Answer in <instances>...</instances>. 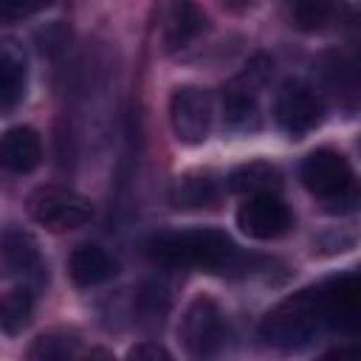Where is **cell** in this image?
<instances>
[{
	"label": "cell",
	"mask_w": 361,
	"mask_h": 361,
	"mask_svg": "<svg viewBox=\"0 0 361 361\" xmlns=\"http://www.w3.org/2000/svg\"><path fill=\"white\" fill-rule=\"evenodd\" d=\"M274 116L279 121V127L299 138L310 130L319 127L322 116H324V104L322 96L302 79H288L279 90H276V102H274Z\"/></svg>",
	"instance_id": "obj_6"
},
{
	"label": "cell",
	"mask_w": 361,
	"mask_h": 361,
	"mask_svg": "<svg viewBox=\"0 0 361 361\" xmlns=\"http://www.w3.org/2000/svg\"><path fill=\"white\" fill-rule=\"evenodd\" d=\"M316 361H361V353L355 347H336V350H327L324 355H319Z\"/></svg>",
	"instance_id": "obj_23"
},
{
	"label": "cell",
	"mask_w": 361,
	"mask_h": 361,
	"mask_svg": "<svg viewBox=\"0 0 361 361\" xmlns=\"http://www.w3.org/2000/svg\"><path fill=\"white\" fill-rule=\"evenodd\" d=\"M73 355H76V338L68 333L39 336L28 350L31 361H73Z\"/></svg>",
	"instance_id": "obj_19"
},
{
	"label": "cell",
	"mask_w": 361,
	"mask_h": 361,
	"mask_svg": "<svg viewBox=\"0 0 361 361\" xmlns=\"http://www.w3.org/2000/svg\"><path fill=\"white\" fill-rule=\"evenodd\" d=\"M85 361H116V358H113V353H110V350L96 347V350H90V353L85 355Z\"/></svg>",
	"instance_id": "obj_24"
},
{
	"label": "cell",
	"mask_w": 361,
	"mask_h": 361,
	"mask_svg": "<svg viewBox=\"0 0 361 361\" xmlns=\"http://www.w3.org/2000/svg\"><path fill=\"white\" fill-rule=\"evenodd\" d=\"M25 93V56L17 42H0V104L11 107Z\"/></svg>",
	"instance_id": "obj_16"
},
{
	"label": "cell",
	"mask_w": 361,
	"mask_h": 361,
	"mask_svg": "<svg viewBox=\"0 0 361 361\" xmlns=\"http://www.w3.org/2000/svg\"><path fill=\"white\" fill-rule=\"evenodd\" d=\"M223 118L231 130H257L259 127V107L251 87H234L223 96Z\"/></svg>",
	"instance_id": "obj_18"
},
{
	"label": "cell",
	"mask_w": 361,
	"mask_h": 361,
	"mask_svg": "<svg viewBox=\"0 0 361 361\" xmlns=\"http://www.w3.org/2000/svg\"><path fill=\"white\" fill-rule=\"evenodd\" d=\"M45 3H0V17L6 20H20V17H28V14H37L42 11Z\"/></svg>",
	"instance_id": "obj_22"
},
{
	"label": "cell",
	"mask_w": 361,
	"mask_h": 361,
	"mask_svg": "<svg viewBox=\"0 0 361 361\" xmlns=\"http://www.w3.org/2000/svg\"><path fill=\"white\" fill-rule=\"evenodd\" d=\"M206 28H209V20H206V14H203L197 6H192V3H175V6L169 8L166 31H164L166 51L186 48V45L195 42Z\"/></svg>",
	"instance_id": "obj_15"
},
{
	"label": "cell",
	"mask_w": 361,
	"mask_h": 361,
	"mask_svg": "<svg viewBox=\"0 0 361 361\" xmlns=\"http://www.w3.org/2000/svg\"><path fill=\"white\" fill-rule=\"evenodd\" d=\"M127 361H172V355L155 341H141V344L130 347Z\"/></svg>",
	"instance_id": "obj_21"
},
{
	"label": "cell",
	"mask_w": 361,
	"mask_h": 361,
	"mask_svg": "<svg viewBox=\"0 0 361 361\" xmlns=\"http://www.w3.org/2000/svg\"><path fill=\"white\" fill-rule=\"evenodd\" d=\"M302 183L307 192L322 197L324 203H344L341 209H353L355 203V180L347 158L338 149L319 147L302 161Z\"/></svg>",
	"instance_id": "obj_3"
},
{
	"label": "cell",
	"mask_w": 361,
	"mask_h": 361,
	"mask_svg": "<svg viewBox=\"0 0 361 361\" xmlns=\"http://www.w3.org/2000/svg\"><path fill=\"white\" fill-rule=\"evenodd\" d=\"M34 313V293L31 288H11L0 293V330L6 336H20Z\"/></svg>",
	"instance_id": "obj_17"
},
{
	"label": "cell",
	"mask_w": 361,
	"mask_h": 361,
	"mask_svg": "<svg viewBox=\"0 0 361 361\" xmlns=\"http://www.w3.org/2000/svg\"><path fill=\"white\" fill-rule=\"evenodd\" d=\"M322 319L336 330L353 333L361 319V282L355 274H344L319 288Z\"/></svg>",
	"instance_id": "obj_8"
},
{
	"label": "cell",
	"mask_w": 361,
	"mask_h": 361,
	"mask_svg": "<svg viewBox=\"0 0 361 361\" xmlns=\"http://www.w3.org/2000/svg\"><path fill=\"white\" fill-rule=\"evenodd\" d=\"M28 214L51 231H71L93 217V203L65 186H39L28 195Z\"/></svg>",
	"instance_id": "obj_4"
},
{
	"label": "cell",
	"mask_w": 361,
	"mask_h": 361,
	"mask_svg": "<svg viewBox=\"0 0 361 361\" xmlns=\"http://www.w3.org/2000/svg\"><path fill=\"white\" fill-rule=\"evenodd\" d=\"M226 180L234 195L259 197V195H274L282 186V172L271 161H248L234 166Z\"/></svg>",
	"instance_id": "obj_13"
},
{
	"label": "cell",
	"mask_w": 361,
	"mask_h": 361,
	"mask_svg": "<svg viewBox=\"0 0 361 361\" xmlns=\"http://www.w3.org/2000/svg\"><path fill=\"white\" fill-rule=\"evenodd\" d=\"M42 161V141L37 135V130L31 127H11L0 135V166L14 172V175H25L31 169H37Z\"/></svg>",
	"instance_id": "obj_11"
},
{
	"label": "cell",
	"mask_w": 361,
	"mask_h": 361,
	"mask_svg": "<svg viewBox=\"0 0 361 361\" xmlns=\"http://www.w3.org/2000/svg\"><path fill=\"white\" fill-rule=\"evenodd\" d=\"M217 195H220L217 178L209 169H192L175 178L169 200L175 209H200V206H212Z\"/></svg>",
	"instance_id": "obj_14"
},
{
	"label": "cell",
	"mask_w": 361,
	"mask_h": 361,
	"mask_svg": "<svg viewBox=\"0 0 361 361\" xmlns=\"http://www.w3.org/2000/svg\"><path fill=\"white\" fill-rule=\"evenodd\" d=\"M169 124L180 144H203L212 130V93L197 85H180L169 99Z\"/></svg>",
	"instance_id": "obj_7"
},
{
	"label": "cell",
	"mask_w": 361,
	"mask_h": 361,
	"mask_svg": "<svg viewBox=\"0 0 361 361\" xmlns=\"http://www.w3.org/2000/svg\"><path fill=\"white\" fill-rule=\"evenodd\" d=\"M147 254L169 268H226L234 257V243L220 228H189L166 231L147 243Z\"/></svg>",
	"instance_id": "obj_1"
},
{
	"label": "cell",
	"mask_w": 361,
	"mask_h": 361,
	"mask_svg": "<svg viewBox=\"0 0 361 361\" xmlns=\"http://www.w3.org/2000/svg\"><path fill=\"white\" fill-rule=\"evenodd\" d=\"M34 271H42L34 237L14 226L0 228V279L28 276Z\"/></svg>",
	"instance_id": "obj_10"
},
{
	"label": "cell",
	"mask_w": 361,
	"mask_h": 361,
	"mask_svg": "<svg viewBox=\"0 0 361 361\" xmlns=\"http://www.w3.org/2000/svg\"><path fill=\"white\" fill-rule=\"evenodd\" d=\"M237 226L254 240H274L293 226V214L276 195H259L237 209Z\"/></svg>",
	"instance_id": "obj_9"
},
{
	"label": "cell",
	"mask_w": 361,
	"mask_h": 361,
	"mask_svg": "<svg viewBox=\"0 0 361 361\" xmlns=\"http://www.w3.org/2000/svg\"><path fill=\"white\" fill-rule=\"evenodd\" d=\"M336 14V6L330 3H322V0H302V3H293L290 6V20L296 28H305V31H316V28H324Z\"/></svg>",
	"instance_id": "obj_20"
},
{
	"label": "cell",
	"mask_w": 361,
	"mask_h": 361,
	"mask_svg": "<svg viewBox=\"0 0 361 361\" xmlns=\"http://www.w3.org/2000/svg\"><path fill=\"white\" fill-rule=\"evenodd\" d=\"M322 324L324 319H322L319 290H299L285 296L262 316L259 336L265 338V344L276 350H299L310 344V338H316Z\"/></svg>",
	"instance_id": "obj_2"
},
{
	"label": "cell",
	"mask_w": 361,
	"mask_h": 361,
	"mask_svg": "<svg viewBox=\"0 0 361 361\" xmlns=\"http://www.w3.org/2000/svg\"><path fill=\"white\" fill-rule=\"evenodd\" d=\"M71 279L82 288H93L102 282H110L118 274V262L99 245H79L68 259Z\"/></svg>",
	"instance_id": "obj_12"
},
{
	"label": "cell",
	"mask_w": 361,
	"mask_h": 361,
	"mask_svg": "<svg viewBox=\"0 0 361 361\" xmlns=\"http://www.w3.org/2000/svg\"><path fill=\"white\" fill-rule=\"evenodd\" d=\"M226 336V322H223V310L212 296H195L180 319V341L186 347V353L197 361L209 358L212 353H217V347L223 344Z\"/></svg>",
	"instance_id": "obj_5"
}]
</instances>
